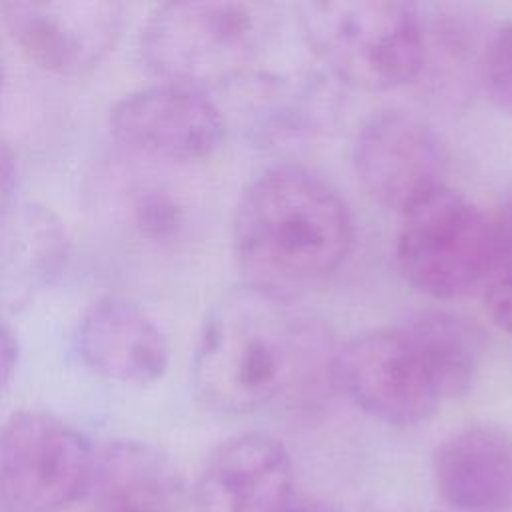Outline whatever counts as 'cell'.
<instances>
[{"instance_id": "obj_1", "label": "cell", "mask_w": 512, "mask_h": 512, "mask_svg": "<svg viewBox=\"0 0 512 512\" xmlns=\"http://www.w3.org/2000/svg\"><path fill=\"white\" fill-rule=\"evenodd\" d=\"M354 220L342 196L318 174L278 164L240 194L232 218V250L246 286L294 300L346 262Z\"/></svg>"}, {"instance_id": "obj_2", "label": "cell", "mask_w": 512, "mask_h": 512, "mask_svg": "<svg viewBox=\"0 0 512 512\" xmlns=\"http://www.w3.org/2000/svg\"><path fill=\"white\" fill-rule=\"evenodd\" d=\"M314 346V330L292 310V300L244 284L202 320L192 352L196 394L220 412L258 410L304 376Z\"/></svg>"}, {"instance_id": "obj_3", "label": "cell", "mask_w": 512, "mask_h": 512, "mask_svg": "<svg viewBox=\"0 0 512 512\" xmlns=\"http://www.w3.org/2000/svg\"><path fill=\"white\" fill-rule=\"evenodd\" d=\"M268 36L262 6L178 0L158 6L140 32L144 64L166 84L204 92L238 84Z\"/></svg>"}, {"instance_id": "obj_4", "label": "cell", "mask_w": 512, "mask_h": 512, "mask_svg": "<svg viewBox=\"0 0 512 512\" xmlns=\"http://www.w3.org/2000/svg\"><path fill=\"white\" fill-rule=\"evenodd\" d=\"M328 372L360 410L398 426L424 422L460 398L418 314L352 336L332 352Z\"/></svg>"}, {"instance_id": "obj_5", "label": "cell", "mask_w": 512, "mask_h": 512, "mask_svg": "<svg viewBox=\"0 0 512 512\" xmlns=\"http://www.w3.org/2000/svg\"><path fill=\"white\" fill-rule=\"evenodd\" d=\"M298 22L312 54L342 86L384 92L418 78L422 14L390 0H310Z\"/></svg>"}, {"instance_id": "obj_6", "label": "cell", "mask_w": 512, "mask_h": 512, "mask_svg": "<svg viewBox=\"0 0 512 512\" xmlns=\"http://www.w3.org/2000/svg\"><path fill=\"white\" fill-rule=\"evenodd\" d=\"M394 258L404 280L436 300L484 284L494 266L492 216L440 184L400 212Z\"/></svg>"}, {"instance_id": "obj_7", "label": "cell", "mask_w": 512, "mask_h": 512, "mask_svg": "<svg viewBox=\"0 0 512 512\" xmlns=\"http://www.w3.org/2000/svg\"><path fill=\"white\" fill-rule=\"evenodd\" d=\"M94 454L50 412L10 414L0 426V512H66L90 488Z\"/></svg>"}, {"instance_id": "obj_8", "label": "cell", "mask_w": 512, "mask_h": 512, "mask_svg": "<svg viewBox=\"0 0 512 512\" xmlns=\"http://www.w3.org/2000/svg\"><path fill=\"white\" fill-rule=\"evenodd\" d=\"M352 162L364 190L398 212L444 184L440 136L424 118L402 108L376 110L358 126Z\"/></svg>"}, {"instance_id": "obj_9", "label": "cell", "mask_w": 512, "mask_h": 512, "mask_svg": "<svg viewBox=\"0 0 512 512\" xmlns=\"http://www.w3.org/2000/svg\"><path fill=\"white\" fill-rule=\"evenodd\" d=\"M110 132L136 154L188 162L210 156L222 144L226 120L204 92L160 82L118 100Z\"/></svg>"}, {"instance_id": "obj_10", "label": "cell", "mask_w": 512, "mask_h": 512, "mask_svg": "<svg viewBox=\"0 0 512 512\" xmlns=\"http://www.w3.org/2000/svg\"><path fill=\"white\" fill-rule=\"evenodd\" d=\"M12 38L40 66L82 74L98 66L120 38L124 10L110 0H32L2 6Z\"/></svg>"}, {"instance_id": "obj_11", "label": "cell", "mask_w": 512, "mask_h": 512, "mask_svg": "<svg viewBox=\"0 0 512 512\" xmlns=\"http://www.w3.org/2000/svg\"><path fill=\"white\" fill-rule=\"evenodd\" d=\"M292 498L290 454L264 432L224 440L208 456L194 490L198 512H284Z\"/></svg>"}, {"instance_id": "obj_12", "label": "cell", "mask_w": 512, "mask_h": 512, "mask_svg": "<svg viewBox=\"0 0 512 512\" xmlns=\"http://www.w3.org/2000/svg\"><path fill=\"white\" fill-rule=\"evenodd\" d=\"M242 90V128L260 148L294 146L324 132L338 116L336 82L320 72H250Z\"/></svg>"}, {"instance_id": "obj_13", "label": "cell", "mask_w": 512, "mask_h": 512, "mask_svg": "<svg viewBox=\"0 0 512 512\" xmlns=\"http://www.w3.org/2000/svg\"><path fill=\"white\" fill-rule=\"evenodd\" d=\"M76 348L86 368L110 382L148 386L168 368L164 332L124 298H102L84 312Z\"/></svg>"}, {"instance_id": "obj_14", "label": "cell", "mask_w": 512, "mask_h": 512, "mask_svg": "<svg viewBox=\"0 0 512 512\" xmlns=\"http://www.w3.org/2000/svg\"><path fill=\"white\" fill-rule=\"evenodd\" d=\"M434 480L456 512H512V434L492 424L450 434L434 454Z\"/></svg>"}, {"instance_id": "obj_15", "label": "cell", "mask_w": 512, "mask_h": 512, "mask_svg": "<svg viewBox=\"0 0 512 512\" xmlns=\"http://www.w3.org/2000/svg\"><path fill=\"white\" fill-rule=\"evenodd\" d=\"M70 236L50 208L24 202L0 218V308L34 302L66 270Z\"/></svg>"}, {"instance_id": "obj_16", "label": "cell", "mask_w": 512, "mask_h": 512, "mask_svg": "<svg viewBox=\"0 0 512 512\" xmlns=\"http://www.w3.org/2000/svg\"><path fill=\"white\" fill-rule=\"evenodd\" d=\"M484 38H480L474 18L470 20L458 8H438L432 18L422 16L418 78L424 76L442 96H468L472 84L478 82Z\"/></svg>"}, {"instance_id": "obj_17", "label": "cell", "mask_w": 512, "mask_h": 512, "mask_svg": "<svg viewBox=\"0 0 512 512\" xmlns=\"http://www.w3.org/2000/svg\"><path fill=\"white\" fill-rule=\"evenodd\" d=\"M478 82L490 100L512 116V22L496 24L484 38Z\"/></svg>"}, {"instance_id": "obj_18", "label": "cell", "mask_w": 512, "mask_h": 512, "mask_svg": "<svg viewBox=\"0 0 512 512\" xmlns=\"http://www.w3.org/2000/svg\"><path fill=\"white\" fill-rule=\"evenodd\" d=\"M484 306L492 322L512 336V268L494 270L484 282Z\"/></svg>"}, {"instance_id": "obj_19", "label": "cell", "mask_w": 512, "mask_h": 512, "mask_svg": "<svg viewBox=\"0 0 512 512\" xmlns=\"http://www.w3.org/2000/svg\"><path fill=\"white\" fill-rule=\"evenodd\" d=\"M136 218L142 230L154 238L170 236L180 224L178 208L160 194H148L140 198L136 206Z\"/></svg>"}, {"instance_id": "obj_20", "label": "cell", "mask_w": 512, "mask_h": 512, "mask_svg": "<svg viewBox=\"0 0 512 512\" xmlns=\"http://www.w3.org/2000/svg\"><path fill=\"white\" fill-rule=\"evenodd\" d=\"M494 228V270L512 268V196L504 200L498 212L492 216ZM490 272V274H492Z\"/></svg>"}, {"instance_id": "obj_21", "label": "cell", "mask_w": 512, "mask_h": 512, "mask_svg": "<svg viewBox=\"0 0 512 512\" xmlns=\"http://www.w3.org/2000/svg\"><path fill=\"white\" fill-rule=\"evenodd\" d=\"M18 364V342L14 332L0 320V394L10 384Z\"/></svg>"}, {"instance_id": "obj_22", "label": "cell", "mask_w": 512, "mask_h": 512, "mask_svg": "<svg viewBox=\"0 0 512 512\" xmlns=\"http://www.w3.org/2000/svg\"><path fill=\"white\" fill-rule=\"evenodd\" d=\"M14 186H16V162L10 148L0 140V218L14 206Z\"/></svg>"}, {"instance_id": "obj_23", "label": "cell", "mask_w": 512, "mask_h": 512, "mask_svg": "<svg viewBox=\"0 0 512 512\" xmlns=\"http://www.w3.org/2000/svg\"><path fill=\"white\" fill-rule=\"evenodd\" d=\"M284 512H344V510H340L336 504H330L326 500L294 496Z\"/></svg>"}, {"instance_id": "obj_24", "label": "cell", "mask_w": 512, "mask_h": 512, "mask_svg": "<svg viewBox=\"0 0 512 512\" xmlns=\"http://www.w3.org/2000/svg\"><path fill=\"white\" fill-rule=\"evenodd\" d=\"M94 512H172L148 504L134 502H94Z\"/></svg>"}, {"instance_id": "obj_25", "label": "cell", "mask_w": 512, "mask_h": 512, "mask_svg": "<svg viewBox=\"0 0 512 512\" xmlns=\"http://www.w3.org/2000/svg\"><path fill=\"white\" fill-rule=\"evenodd\" d=\"M0 80H2V74H0Z\"/></svg>"}]
</instances>
